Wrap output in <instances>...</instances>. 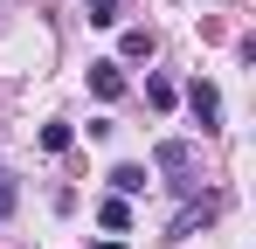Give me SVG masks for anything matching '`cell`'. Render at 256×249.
I'll return each instance as SVG.
<instances>
[{
    "label": "cell",
    "instance_id": "8fae6325",
    "mask_svg": "<svg viewBox=\"0 0 256 249\" xmlns=\"http://www.w3.org/2000/svg\"><path fill=\"white\" fill-rule=\"evenodd\" d=\"M7 208H14V187H7V173H0V214H7Z\"/></svg>",
    "mask_w": 256,
    "mask_h": 249
},
{
    "label": "cell",
    "instance_id": "277c9868",
    "mask_svg": "<svg viewBox=\"0 0 256 249\" xmlns=\"http://www.w3.org/2000/svg\"><path fill=\"white\" fill-rule=\"evenodd\" d=\"M201 222H214V201H201V208L187 201V208H180V214H173V228H166V236H173V242H180V236H194Z\"/></svg>",
    "mask_w": 256,
    "mask_h": 249
},
{
    "label": "cell",
    "instance_id": "8992f818",
    "mask_svg": "<svg viewBox=\"0 0 256 249\" xmlns=\"http://www.w3.org/2000/svg\"><path fill=\"white\" fill-rule=\"evenodd\" d=\"M70 138H76L70 124H42V152H70Z\"/></svg>",
    "mask_w": 256,
    "mask_h": 249
},
{
    "label": "cell",
    "instance_id": "7a4b0ae2",
    "mask_svg": "<svg viewBox=\"0 0 256 249\" xmlns=\"http://www.w3.org/2000/svg\"><path fill=\"white\" fill-rule=\"evenodd\" d=\"M90 90H97L104 104H118V97H125V70H118V62H90Z\"/></svg>",
    "mask_w": 256,
    "mask_h": 249
},
{
    "label": "cell",
    "instance_id": "9c48e42d",
    "mask_svg": "<svg viewBox=\"0 0 256 249\" xmlns=\"http://www.w3.org/2000/svg\"><path fill=\"white\" fill-rule=\"evenodd\" d=\"M146 56H152V35H146V28H132V35H125V62H146Z\"/></svg>",
    "mask_w": 256,
    "mask_h": 249
},
{
    "label": "cell",
    "instance_id": "30bf717a",
    "mask_svg": "<svg viewBox=\"0 0 256 249\" xmlns=\"http://www.w3.org/2000/svg\"><path fill=\"white\" fill-rule=\"evenodd\" d=\"M90 7V21H97V28H111V21H118V0H84Z\"/></svg>",
    "mask_w": 256,
    "mask_h": 249
},
{
    "label": "cell",
    "instance_id": "6da1fadb",
    "mask_svg": "<svg viewBox=\"0 0 256 249\" xmlns=\"http://www.w3.org/2000/svg\"><path fill=\"white\" fill-rule=\"evenodd\" d=\"M187 111H194V124H201V132H214V118H222L214 83H187Z\"/></svg>",
    "mask_w": 256,
    "mask_h": 249
},
{
    "label": "cell",
    "instance_id": "5b68a950",
    "mask_svg": "<svg viewBox=\"0 0 256 249\" xmlns=\"http://www.w3.org/2000/svg\"><path fill=\"white\" fill-rule=\"evenodd\" d=\"M111 187H118V201L146 194V166H111Z\"/></svg>",
    "mask_w": 256,
    "mask_h": 249
},
{
    "label": "cell",
    "instance_id": "52a82bcc",
    "mask_svg": "<svg viewBox=\"0 0 256 249\" xmlns=\"http://www.w3.org/2000/svg\"><path fill=\"white\" fill-rule=\"evenodd\" d=\"M97 222H104V228H132V208H125V201H104V208H97Z\"/></svg>",
    "mask_w": 256,
    "mask_h": 249
},
{
    "label": "cell",
    "instance_id": "3957f363",
    "mask_svg": "<svg viewBox=\"0 0 256 249\" xmlns=\"http://www.w3.org/2000/svg\"><path fill=\"white\" fill-rule=\"evenodd\" d=\"M152 166H160V173H194V146H187V138H166V146L152 152Z\"/></svg>",
    "mask_w": 256,
    "mask_h": 249
},
{
    "label": "cell",
    "instance_id": "ba28073f",
    "mask_svg": "<svg viewBox=\"0 0 256 249\" xmlns=\"http://www.w3.org/2000/svg\"><path fill=\"white\" fill-rule=\"evenodd\" d=\"M146 97H152V104H160V111H173V97H180V90H173L166 76H146Z\"/></svg>",
    "mask_w": 256,
    "mask_h": 249
}]
</instances>
